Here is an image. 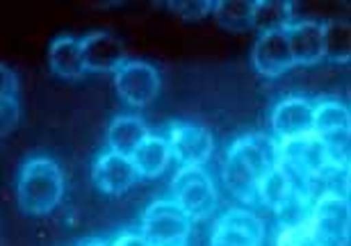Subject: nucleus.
I'll return each instance as SVG.
<instances>
[{
	"instance_id": "10",
	"label": "nucleus",
	"mask_w": 351,
	"mask_h": 246,
	"mask_svg": "<svg viewBox=\"0 0 351 246\" xmlns=\"http://www.w3.org/2000/svg\"><path fill=\"white\" fill-rule=\"evenodd\" d=\"M251 60H254V69L263 78H280L283 73L294 69L292 48L285 30L263 32L254 44Z\"/></svg>"
},
{
	"instance_id": "22",
	"label": "nucleus",
	"mask_w": 351,
	"mask_h": 246,
	"mask_svg": "<svg viewBox=\"0 0 351 246\" xmlns=\"http://www.w3.org/2000/svg\"><path fill=\"white\" fill-rule=\"evenodd\" d=\"M333 130H351L349 108L340 101H322L315 105V135Z\"/></svg>"
},
{
	"instance_id": "20",
	"label": "nucleus",
	"mask_w": 351,
	"mask_h": 246,
	"mask_svg": "<svg viewBox=\"0 0 351 246\" xmlns=\"http://www.w3.org/2000/svg\"><path fill=\"white\" fill-rule=\"evenodd\" d=\"M292 3H285V0H258L254 14V30H261V34L285 30L292 23Z\"/></svg>"
},
{
	"instance_id": "25",
	"label": "nucleus",
	"mask_w": 351,
	"mask_h": 246,
	"mask_svg": "<svg viewBox=\"0 0 351 246\" xmlns=\"http://www.w3.org/2000/svg\"><path fill=\"white\" fill-rule=\"evenodd\" d=\"M91 246H105V244H91Z\"/></svg>"
},
{
	"instance_id": "6",
	"label": "nucleus",
	"mask_w": 351,
	"mask_h": 246,
	"mask_svg": "<svg viewBox=\"0 0 351 246\" xmlns=\"http://www.w3.org/2000/svg\"><path fill=\"white\" fill-rule=\"evenodd\" d=\"M278 162L306 185H313V180L322 178L326 171H333L324 146L315 132L304 137L283 139L278 144Z\"/></svg>"
},
{
	"instance_id": "21",
	"label": "nucleus",
	"mask_w": 351,
	"mask_h": 246,
	"mask_svg": "<svg viewBox=\"0 0 351 246\" xmlns=\"http://www.w3.org/2000/svg\"><path fill=\"white\" fill-rule=\"evenodd\" d=\"M324 60L335 64H347L351 60V27L347 21H326L324 23Z\"/></svg>"
},
{
	"instance_id": "19",
	"label": "nucleus",
	"mask_w": 351,
	"mask_h": 246,
	"mask_svg": "<svg viewBox=\"0 0 351 246\" xmlns=\"http://www.w3.org/2000/svg\"><path fill=\"white\" fill-rule=\"evenodd\" d=\"M0 73H3V84H0V128H3V137H5V135H10L19 123L21 96H19L16 73L7 64H3Z\"/></svg>"
},
{
	"instance_id": "13",
	"label": "nucleus",
	"mask_w": 351,
	"mask_h": 246,
	"mask_svg": "<svg viewBox=\"0 0 351 246\" xmlns=\"http://www.w3.org/2000/svg\"><path fill=\"white\" fill-rule=\"evenodd\" d=\"M91 178L103 194H123L139 180V171L132 158L108 151L96 160Z\"/></svg>"
},
{
	"instance_id": "12",
	"label": "nucleus",
	"mask_w": 351,
	"mask_h": 246,
	"mask_svg": "<svg viewBox=\"0 0 351 246\" xmlns=\"http://www.w3.org/2000/svg\"><path fill=\"white\" fill-rule=\"evenodd\" d=\"M271 130L280 142L315 132V105L306 98L290 96L271 110Z\"/></svg>"
},
{
	"instance_id": "5",
	"label": "nucleus",
	"mask_w": 351,
	"mask_h": 246,
	"mask_svg": "<svg viewBox=\"0 0 351 246\" xmlns=\"http://www.w3.org/2000/svg\"><path fill=\"white\" fill-rule=\"evenodd\" d=\"M171 192L182 212L194 221L206 219L217 208L215 182L203 167H182L171 182Z\"/></svg>"
},
{
	"instance_id": "16",
	"label": "nucleus",
	"mask_w": 351,
	"mask_h": 246,
	"mask_svg": "<svg viewBox=\"0 0 351 246\" xmlns=\"http://www.w3.org/2000/svg\"><path fill=\"white\" fill-rule=\"evenodd\" d=\"M149 135L151 132L144 125L142 119L132 116V114H121L110 123V130H108L110 151L121 153L125 158H132Z\"/></svg>"
},
{
	"instance_id": "17",
	"label": "nucleus",
	"mask_w": 351,
	"mask_h": 246,
	"mask_svg": "<svg viewBox=\"0 0 351 246\" xmlns=\"http://www.w3.org/2000/svg\"><path fill=\"white\" fill-rule=\"evenodd\" d=\"M171 160V149L169 142L165 137L158 135H149L144 139V144L139 146L132 156V162H135L139 178H158L160 173L165 171L167 164Z\"/></svg>"
},
{
	"instance_id": "1",
	"label": "nucleus",
	"mask_w": 351,
	"mask_h": 246,
	"mask_svg": "<svg viewBox=\"0 0 351 246\" xmlns=\"http://www.w3.org/2000/svg\"><path fill=\"white\" fill-rule=\"evenodd\" d=\"M278 164V144L263 132H251L230 146L223 162V182L237 201H261V182Z\"/></svg>"
},
{
	"instance_id": "9",
	"label": "nucleus",
	"mask_w": 351,
	"mask_h": 246,
	"mask_svg": "<svg viewBox=\"0 0 351 246\" xmlns=\"http://www.w3.org/2000/svg\"><path fill=\"white\" fill-rule=\"evenodd\" d=\"M265 240V223L258 214L244 208H233L217 221L213 246H261Z\"/></svg>"
},
{
	"instance_id": "8",
	"label": "nucleus",
	"mask_w": 351,
	"mask_h": 246,
	"mask_svg": "<svg viewBox=\"0 0 351 246\" xmlns=\"http://www.w3.org/2000/svg\"><path fill=\"white\" fill-rule=\"evenodd\" d=\"M171 158H176L182 167H203L215 153L213 132L196 123H176L169 132Z\"/></svg>"
},
{
	"instance_id": "18",
	"label": "nucleus",
	"mask_w": 351,
	"mask_h": 246,
	"mask_svg": "<svg viewBox=\"0 0 351 246\" xmlns=\"http://www.w3.org/2000/svg\"><path fill=\"white\" fill-rule=\"evenodd\" d=\"M256 3L258 0H221V3H215L213 16L219 27L228 32L254 30Z\"/></svg>"
},
{
	"instance_id": "11",
	"label": "nucleus",
	"mask_w": 351,
	"mask_h": 246,
	"mask_svg": "<svg viewBox=\"0 0 351 246\" xmlns=\"http://www.w3.org/2000/svg\"><path fill=\"white\" fill-rule=\"evenodd\" d=\"M123 41L108 30L89 32L82 39V69H85V73H117L123 64Z\"/></svg>"
},
{
	"instance_id": "23",
	"label": "nucleus",
	"mask_w": 351,
	"mask_h": 246,
	"mask_svg": "<svg viewBox=\"0 0 351 246\" xmlns=\"http://www.w3.org/2000/svg\"><path fill=\"white\" fill-rule=\"evenodd\" d=\"M169 10L185 21H201L215 12V3L210 0H194V3L192 0H176V3H169Z\"/></svg>"
},
{
	"instance_id": "3",
	"label": "nucleus",
	"mask_w": 351,
	"mask_h": 246,
	"mask_svg": "<svg viewBox=\"0 0 351 246\" xmlns=\"http://www.w3.org/2000/svg\"><path fill=\"white\" fill-rule=\"evenodd\" d=\"M349 196L345 192H324L313 203L308 217L315 246H349Z\"/></svg>"
},
{
	"instance_id": "24",
	"label": "nucleus",
	"mask_w": 351,
	"mask_h": 246,
	"mask_svg": "<svg viewBox=\"0 0 351 246\" xmlns=\"http://www.w3.org/2000/svg\"><path fill=\"white\" fill-rule=\"evenodd\" d=\"M112 246H151L146 242V237L142 233H125L121 237H117Z\"/></svg>"
},
{
	"instance_id": "7",
	"label": "nucleus",
	"mask_w": 351,
	"mask_h": 246,
	"mask_svg": "<svg viewBox=\"0 0 351 246\" xmlns=\"http://www.w3.org/2000/svg\"><path fill=\"white\" fill-rule=\"evenodd\" d=\"M160 71L149 62L128 60L114 73V89L121 101L132 108H144L160 94Z\"/></svg>"
},
{
	"instance_id": "2",
	"label": "nucleus",
	"mask_w": 351,
	"mask_h": 246,
	"mask_svg": "<svg viewBox=\"0 0 351 246\" xmlns=\"http://www.w3.org/2000/svg\"><path fill=\"white\" fill-rule=\"evenodd\" d=\"M64 194V175L51 158H32L21 167L16 199L25 214L44 217L60 206Z\"/></svg>"
},
{
	"instance_id": "14",
	"label": "nucleus",
	"mask_w": 351,
	"mask_h": 246,
	"mask_svg": "<svg viewBox=\"0 0 351 246\" xmlns=\"http://www.w3.org/2000/svg\"><path fill=\"white\" fill-rule=\"evenodd\" d=\"M292 48L294 66H315L324 60V23L319 21H294L285 27Z\"/></svg>"
},
{
	"instance_id": "4",
	"label": "nucleus",
	"mask_w": 351,
	"mask_h": 246,
	"mask_svg": "<svg viewBox=\"0 0 351 246\" xmlns=\"http://www.w3.org/2000/svg\"><path fill=\"white\" fill-rule=\"evenodd\" d=\"M192 219L171 201H153L142 217V235L151 246H185Z\"/></svg>"
},
{
	"instance_id": "15",
	"label": "nucleus",
	"mask_w": 351,
	"mask_h": 246,
	"mask_svg": "<svg viewBox=\"0 0 351 246\" xmlns=\"http://www.w3.org/2000/svg\"><path fill=\"white\" fill-rule=\"evenodd\" d=\"M48 66L51 73L62 80H78L85 69H82V39H75L71 34H62L53 39L48 48Z\"/></svg>"
}]
</instances>
